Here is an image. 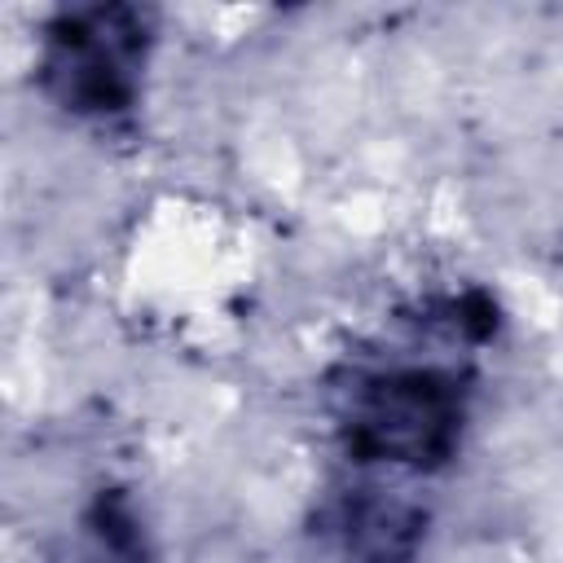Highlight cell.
Wrapping results in <instances>:
<instances>
[{"instance_id":"3957f363","label":"cell","mask_w":563,"mask_h":563,"mask_svg":"<svg viewBox=\"0 0 563 563\" xmlns=\"http://www.w3.org/2000/svg\"><path fill=\"white\" fill-rule=\"evenodd\" d=\"M339 563H413L422 545V510L383 488H356L330 515Z\"/></svg>"},{"instance_id":"7a4b0ae2","label":"cell","mask_w":563,"mask_h":563,"mask_svg":"<svg viewBox=\"0 0 563 563\" xmlns=\"http://www.w3.org/2000/svg\"><path fill=\"white\" fill-rule=\"evenodd\" d=\"M154 26L132 4L66 9L40 40V88L75 119H119L136 106Z\"/></svg>"},{"instance_id":"6da1fadb","label":"cell","mask_w":563,"mask_h":563,"mask_svg":"<svg viewBox=\"0 0 563 563\" xmlns=\"http://www.w3.org/2000/svg\"><path fill=\"white\" fill-rule=\"evenodd\" d=\"M339 440L352 462L427 475L440 471L466 427V378L440 361L356 369L339 387Z\"/></svg>"}]
</instances>
